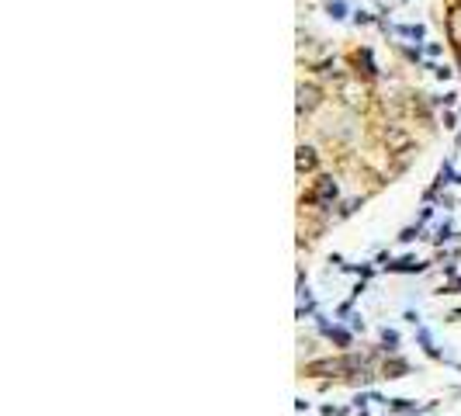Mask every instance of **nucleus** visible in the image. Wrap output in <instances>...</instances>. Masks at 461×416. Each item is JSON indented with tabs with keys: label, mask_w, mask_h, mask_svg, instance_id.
I'll use <instances>...</instances> for the list:
<instances>
[{
	"label": "nucleus",
	"mask_w": 461,
	"mask_h": 416,
	"mask_svg": "<svg viewBox=\"0 0 461 416\" xmlns=\"http://www.w3.org/2000/svg\"><path fill=\"white\" fill-rule=\"evenodd\" d=\"M298 94H302V108H312V104L319 101V94H316V87H302Z\"/></svg>",
	"instance_id": "1"
}]
</instances>
